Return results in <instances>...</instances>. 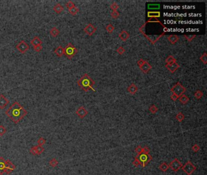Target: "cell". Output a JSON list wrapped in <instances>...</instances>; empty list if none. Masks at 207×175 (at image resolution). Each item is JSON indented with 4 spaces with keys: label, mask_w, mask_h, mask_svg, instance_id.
I'll use <instances>...</instances> for the list:
<instances>
[{
    "label": "cell",
    "mask_w": 207,
    "mask_h": 175,
    "mask_svg": "<svg viewBox=\"0 0 207 175\" xmlns=\"http://www.w3.org/2000/svg\"><path fill=\"white\" fill-rule=\"evenodd\" d=\"M5 114L15 124H18L28 114V111L18 102H15L6 111Z\"/></svg>",
    "instance_id": "1"
},
{
    "label": "cell",
    "mask_w": 207,
    "mask_h": 175,
    "mask_svg": "<svg viewBox=\"0 0 207 175\" xmlns=\"http://www.w3.org/2000/svg\"><path fill=\"white\" fill-rule=\"evenodd\" d=\"M77 84L83 91H87L89 90H92L96 91L95 89V82L88 76V74H85L77 81Z\"/></svg>",
    "instance_id": "2"
},
{
    "label": "cell",
    "mask_w": 207,
    "mask_h": 175,
    "mask_svg": "<svg viewBox=\"0 0 207 175\" xmlns=\"http://www.w3.org/2000/svg\"><path fill=\"white\" fill-rule=\"evenodd\" d=\"M77 52V49L70 43H68L67 46L64 48V55L68 59H71L72 57H74Z\"/></svg>",
    "instance_id": "3"
},
{
    "label": "cell",
    "mask_w": 207,
    "mask_h": 175,
    "mask_svg": "<svg viewBox=\"0 0 207 175\" xmlns=\"http://www.w3.org/2000/svg\"><path fill=\"white\" fill-rule=\"evenodd\" d=\"M186 88L183 86L180 82H178L175 85L173 86V87L171 88V91L172 92V94H176V96L179 97L180 96L184 94V93L186 91Z\"/></svg>",
    "instance_id": "4"
},
{
    "label": "cell",
    "mask_w": 207,
    "mask_h": 175,
    "mask_svg": "<svg viewBox=\"0 0 207 175\" xmlns=\"http://www.w3.org/2000/svg\"><path fill=\"white\" fill-rule=\"evenodd\" d=\"M137 157L138 158V160L140 162V166L142 167H144L147 164L152 160V157L149 154L142 153L140 154L137 155Z\"/></svg>",
    "instance_id": "5"
},
{
    "label": "cell",
    "mask_w": 207,
    "mask_h": 175,
    "mask_svg": "<svg viewBox=\"0 0 207 175\" xmlns=\"http://www.w3.org/2000/svg\"><path fill=\"white\" fill-rule=\"evenodd\" d=\"M181 168L188 175H191V174L196 170V167L189 160L184 166H182Z\"/></svg>",
    "instance_id": "6"
},
{
    "label": "cell",
    "mask_w": 207,
    "mask_h": 175,
    "mask_svg": "<svg viewBox=\"0 0 207 175\" xmlns=\"http://www.w3.org/2000/svg\"><path fill=\"white\" fill-rule=\"evenodd\" d=\"M17 50L21 54H25L29 49V46L25 41L22 40L16 46Z\"/></svg>",
    "instance_id": "7"
},
{
    "label": "cell",
    "mask_w": 207,
    "mask_h": 175,
    "mask_svg": "<svg viewBox=\"0 0 207 175\" xmlns=\"http://www.w3.org/2000/svg\"><path fill=\"white\" fill-rule=\"evenodd\" d=\"M168 166H169V167L171 168L172 169V170L174 171V172H178L183 166L182 164L180 163V162L178 159H174L173 160H172V161L170 162V164Z\"/></svg>",
    "instance_id": "8"
},
{
    "label": "cell",
    "mask_w": 207,
    "mask_h": 175,
    "mask_svg": "<svg viewBox=\"0 0 207 175\" xmlns=\"http://www.w3.org/2000/svg\"><path fill=\"white\" fill-rule=\"evenodd\" d=\"M16 168V166L15 165L12 163L10 160H6V165H5V173L6 174H10L12 173L15 169Z\"/></svg>",
    "instance_id": "9"
},
{
    "label": "cell",
    "mask_w": 207,
    "mask_h": 175,
    "mask_svg": "<svg viewBox=\"0 0 207 175\" xmlns=\"http://www.w3.org/2000/svg\"><path fill=\"white\" fill-rule=\"evenodd\" d=\"M96 30H97V28L94 26L92 24H89L84 29V32L89 36L92 35L96 32Z\"/></svg>",
    "instance_id": "10"
},
{
    "label": "cell",
    "mask_w": 207,
    "mask_h": 175,
    "mask_svg": "<svg viewBox=\"0 0 207 175\" xmlns=\"http://www.w3.org/2000/svg\"><path fill=\"white\" fill-rule=\"evenodd\" d=\"M164 35H165V32H164V33H162V34L159 35H146L144 34V36H145L147 38V39H148V40L150 41V42H151V43L154 44L156 42H157V41H158V40L162 36H164Z\"/></svg>",
    "instance_id": "11"
},
{
    "label": "cell",
    "mask_w": 207,
    "mask_h": 175,
    "mask_svg": "<svg viewBox=\"0 0 207 175\" xmlns=\"http://www.w3.org/2000/svg\"><path fill=\"white\" fill-rule=\"evenodd\" d=\"M88 111L83 106H80L76 111V114L80 118H85L88 115Z\"/></svg>",
    "instance_id": "12"
},
{
    "label": "cell",
    "mask_w": 207,
    "mask_h": 175,
    "mask_svg": "<svg viewBox=\"0 0 207 175\" xmlns=\"http://www.w3.org/2000/svg\"><path fill=\"white\" fill-rule=\"evenodd\" d=\"M9 100L3 94H0V109H4L9 104Z\"/></svg>",
    "instance_id": "13"
},
{
    "label": "cell",
    "mask_w": 207,
    "mask_h": 175,
    "mask_svg": "<svg viewBox=\"0 0 207 175\" xmlns=\"http://www.w3.org/2000/svg\"><path fill=\"white\" fill-rule=\"evenodd\" d=\"M165 66L168 69V70H169L171 73L175 72L180 68V65L177 62L171 63V64H166Z\"/></svg>",
    "instance_id": "14"
},
{
    "label": "cell",
    "mask_w": 207,
    "mask_h": 175,
    "mask_svg": "<svg viewBox=\"0 0 207 175\" xmlns=\"http://www.w3.org/2000/svg\"><path fill=\"white\" fill-rule=\"evenodd\" d=\"M140 70H142L144 73L146 74L148 73L150 70L152 69V66L147 61H144V63L142 66L140 67Z\"/></svg>",
    "instance_id": "15"
},
{
    "label": "cell",
    "mask_w": 207,
    "mask_h": 175,
    "mask_svg": "<svg viewBox=\"0 0 207 175\" xmlns=\"http://www.w3.org/2000/svg\"><path fill=\"white\" fill-rule=\"evenodd\" d=\"M127 91L130 94L133 95V94H135L137 92V91H138V87L135 84L132 83V84H131L130 86L128 88Z\"/></svg>",
    "instance_id": "16"
},
{
    "label": "cell",
    "mask_w": 207,
    "mask_h": 175,
    "mask_svg": "<svg viewBox=\"0 0 207 175\" xmlns=\"http://www.w3.org/2000/svg\"><path fill=\"white\" fill-rule=\"evenodd\" d=\"M6 160L2 157L0 158V175H3L5 173Z\"/></svg>",
    "instance_id": "17"
},
{
    "label": "cell",
    "mask_w": 207,
    "mask_h": 175,
    "mask_svg": "<svg viewBox=\"0 0 207 175\" xmlns=\"http://www.w3.org/2000/svg\"><path fill=\"white\" fill-rule=\"evenodd\" d=\"M42 40L38 36H35L32 40L30 41V44L34 46H36L38 45H42Z\"/></svg>",
    "instance_id": "18"
},
{
    "label": "cell",
    "mask_w": 207,
    "mask_h": 175,
    "mask_svg": "<svg viewBox=\"0 0 207 175\" xmlns=\"http://www.w3.org/2000/svg\"><path fill=\"white\" fill-rule=\"evenodd\" d=\"M119 38L122 41L125 42V41H126L130 38V34H129V33L126 30H123L119 34Z\"/></svg>",
    "instance_id": "19"
},
{
    "label": "cell",
    "mask_w": 207,
    "mask_h": 175,
    "mask_svg": "<svg viewBox=\"0 0 207 175\" xmlns=\"http://www.w3.org/2000/svg\"><path fill=\"white\" fill-rule=\"evenodd\" d=\"M168 41L172 44H175L176 43L178 42L179 40V37L176 35H171L168 37Z\"/></svg>",
    "instance_id": "20"
},
{
    "label": "cell",
    "mask_w": 207,
    "mask_h": 175,
    "mask_svg": "<svg viewBox=\"0 0 207 175\" xmlns=\"http://www.w3.org/2000/svg\"><path fill=\"white\" fill-rule=\"evenodd\" d=\"M54 52L58 57H62L63 55L64 54V48L62 46H59L55 49Z\"/></svg>",
    "instance_id": "21"
},
{
    "label": "cell",
    "mask_w": 207,
    "mask_h": 175,
    "mask_svg": "<svg viewBox=\"0 0 207 175\" xmlns=\"http://www.w3.org/2000/svg\"><path fill=\"white\" fill-rule=\"evenodd\" d=\"M160 12H148V17L151 18H156L160 17Z\"/></svg>",
    "instance_id": "22"
},
{
    "label": "cell",
    "mask_w": 207,
    "mask_h": 175,
    "mask_svg": "<svg viewBox=\"0 0 207 175\" xmlns=\"http://www.w3.org/2000/svg\"><path fill=\"white\" fill-rule=\"evenodd\" d=\"M53 9L56 14H60L63 12L64 8L61 4H56L54 7Z\"/></svg>",
    "instance_id": "23"
},
{
    "label": "cell",
    "mask_w": 207,
    "mask_h": 175,
    "mask_svg": "<svg viewBox=\"0 0 207 175\" xmlns=\"http://www.w3.org/2000/svg\"><path fill=\"white\" fill-rule=\"evenodd\" d=\"M50 34L53 37H56L60 34V30L56 27H54L50 30Z\"/></svg>",
    "instance_id": "24"
},
{
    "label": "cell",
    "mask_w": 207,
    "mask_h": 175,
    "mask_svg": "<svg viewBox=\"0 0 207 175\" xmlns=\"http://www.w3.org/2000/svg\"><path fill=\"white\" fill-rule=\"evenodd\" d=\"M178 98H179L180 102L182 104H186L190 101L189 97H188L186 95H184V94L178 97Z\"/></svg>",
    "instance_id": "25"
},
{
    "label": "cell",
    "mask_w": 207,
    "mask_h": 175,
    "mask_svg": "<svg viewBox=\"0 0 207 175\" xmlns=\"http://www.w3.org/2000/svg\"><path fill=\"white\" fill-rule=\"evenodd\" d=\"M34 147H35V152H36V155L41 154L42 153V152L44 151V148L42 146H40V145L34 146Z\"/></svg>",
    "instance_id": "26"
},
{
    "label": "cell",
    "mask_w": 207,
    "mask_h": 175,
    "mask_svg": "<svg viewBox=\"0 0 207 175\" xmlns=\"http://www.w3.org/2000/svg\"><path fill=\"white\" fill-rule=\"evenodd\" d=\"M166 64H171V63H173L176 62V59L174 58L173 56H170L169 57L166 59Z\"/></svg>",
    "instance_id": "27"
},
{
    "label": "cell",
    "mask_w": 207,
    "mask_h": 175,
    "mask_svg": "<svg viewBox=\"0 0 207 175\" xmlns=\"http://www.w3.org/2000/svg\"><path fill=\"white\" fill-rule=\"evenodd\" d=\"M159 168L162 172H166L168 170V168H169V166L166 163H165V162H164V163L162 164L160 166H159Z\"/></svg>",
    "instance_id": "28"
},
{
    "label": "cell",
    "mask_w": 207,
    "mask_h": 175,
    "mask_svg": "<svg viewBox=\"0 0 207 175\" xmlns=\"http://www.w3.org/2000/svg\"><path fill=\"white\" fill-rule=\"evenodd\" d=\"M49 165L52 167H56L58 165V161L56 160V158H52V159L49 161Z\"/></svg>",
    "instance_id": "29"
},
{
    "label": "cell",
    "mask_w": 207,
    "mask_h": 175,
    "mask_svg": "<svg viewBox=\"0 0 207 175\" xmlns=\"http://www.w3.org/2000/svg\"><path fill=\"white\" fill-rule=\"evenodd\" d=\"M69 12L71 15H76L78 14V12H79L78 8H76V7H74V8H71V9H69Z\"/></svg>",
    "instance_id": "30"
},
{
    "label": "cell",
    "mask_w": 207,
    "mask_h": 175,
    "mask_svg": "<svg viewBox=\"0 0 207 175\" xmlns=\"http://www.w3.org/2000/svg\"><path fill=\"white\" fill-rule=\"evenodd\" d=\"M176 118V119L178 120V122H182V121L184 120V118H185V116H184V114H183L182 112H180L177 114Z\"/></svg>",
    "instance_id": "31"
},
{
    "label": "cell",
    "mask_w": 207,
    "mask_h": 175,
    "mask_svg": "<svg viewBox=\"0 0 207 175\" xmlns=\"http://www.w3.org/2000/svg\"><path fill=\"white\" fill-rule=\"evenodd\" d=\"M203 96V92H202V91H201L200 90H198V91H196L194 93V97L197 99H200Z\"/></svg>",
    "instance_id": "32"
},
{
    "label": "cell",
    "mask_w": 207,
    "mask_h": 175,
    "mask_svg": "<svg viewBox=\"0 0 207 175\" xmlns=\"http://www.w3.org/2000/svg\"><path fill=\"white\" fill-rule=\"evenodd\" d=\"M200 61L202 62L204 64H206L207 63V54L206 52L204 53V54L201 56L200 58Z\"/></svg>",
    "instance_id": "33"
},
{
    "label": "cell",
    "mask_w": 207,
    "mask_h": 175,
    "mask_svg": "<svg viewBox=\"0 0 207 175\" xmlns=\"http://www.w3.org/2000/svg\"><path fill=\"white\" fill-rule=\"evenodd\" d=\"M149 110H150V112L152 114H156L158 111V108H157V107L155 105H151L150 107V109Z\"/></svg>",
    "instance_id": "34"
},
{
    "label": "cell",
    "mask_w": 207,
    "mask_h": 175,
    "mask_svg": "<svg viewBox=\"0 0 207 175\" xmlns=\"http://www.w3.org/2000/svg\"><path fill=\"white\" fill-rule=\"evenodd\" d=\"M114 27L113 26L112 24H108L107 26L106 27V30L108 31V32H109V33L111 34L112 33V32L114 31Z\"/></svg>",
    "instance_id": "35"
},
{
    "label": "cell",
    "mask_w": 207,
    "mask_h": 175,
    "mask_svg": "<svg viewBox=\"0 0 207 175\" xmlns=\"http://www.w3.org/2000/svg\"><path fill=\"white\" fill-rule=\"evenodd\" d=\"M37 143H38V145H40V146H42V145H44L46 143V139H44L43 138H42V137H41V138H40V139L38 140Z\"/></svg>",
    "instance_id": "36"
},
{
    "label": "cell",
    "mask_w": 207,
    "mask_h": 175,
    "mask_svg": "<svg viewBox=\"0 0 207 175\" xmlns=\"http://www.w3.org/2000/svg\"><path fill=\"white\" fill-rule=\"evenodd\" d=\"M120 16V14L117 10H113L111 13V16L114 19H117Z\"/></svg>",
    "instance_id": "37"
},
{
    "label": "cell",
    "mask_w": 207,
    "mask_h": 175,
    "mask_svg": "<svg viewBox=\"0 0 207 175\" xmlns=\"http://www.w3.org/2000/svg\"><path fill=\"white\" fill-rule=\"evenodd\" d=\"M184 36L186 38V39L188 41V42H191L192 40L194 39V38L196 36V35H184Z\"/></svg>",
    "instance_id": "38"
},
{
    "label": "cell",
    "mask_w": 207,
    "mask_h": 175,
    "mask_svg": "<svg viewBox=\"0 0 207 175\" xmlns=\"http://www.w3.org/2000/svg\"><path fill=\"white\" fill-rule=\"evenodd\" d=\"M7 130L3 125H0V136H3L4 134L6 132Z\"/></svg>",
    "instance_id": "39"
},
{
    "label": "cell",
    "mask_w": 207,
    "mask_h": 175,
    "mask_svg": "<svg viewBox=\"0 0 207 175\" xmlns=\"http://www.w3.org/2000/svg\"><path fill=\"white\" fill-rule=\"evenodd\" d=\"M66 6L67 7V8L68 9H71V8H74V7H75V4H74V3L72 2V1H69L66 4Z\"/></svg>",
    "instance_id": "40"
},
{
    "label": "cell",
    "mask_w": 207,
    "mask_h": 175,
    "mask_svg": "<svg viewBox=\"0 0 207 175\" xmlns=\"http://www.w3.org/2000/svg\"><path fill=\"white\" fill-rule=\"evenodd\" d=\"M117 52L120 55H122L123 54V53L125 52V49H124V48H123V46H120V47H118V48L117 49Z\"/></svg>",
    "instance_id": "41"
},
{
    "label": "cell",
    "mask_w": 207,
    "mask_h": 175,
    "mask_svg": "<svg viewBox=\"0 0 207 175\" xmlns=\"http://www.w3.org/2000/svg\"><path fill=\"white\" fill-rule=\"evenodd\" d=\"M132 164L136 166H140V160H138V158H137V156L135 157V159H134V161L132 162Z\"/></svg>",
    "instance_id": "42"
},
{
    "label": "cell",
    "mask_w": 207,
    "mask_h": 175,
    "mask_svg": "<svg viewBox=\"0 0 207 175\" xmlns=\"http://www.w3.org/2000/svg\"><path fill=\"white\" fill-rule=\"evenodd\" d=\"M118 8H119V6L118 5V4H117V2H114V3L112 4L110 6V9H112L113 10H117V9H118Z\"/></svg>",
    "instance_id": "43"
},
{
    "label": "cell",
    "mask_w": 207,
    "mask_h": 175,
    "mask_svg": "<svg viewBox=\"0 0 207 175\" xmlns=\"http://www.w3.org/2000/svg\"><path fill=\"white\" fill-rule=\"evenodd\" d=\"M135 151L136 152V153H137V154L138 155L143 153V148L140 146H138L136 148Z\"/></svg>",
    "instance_id": "44"
},
{
    "label": "cell",
    "mask_w": 207,
    "mask_h": 175,
    "mask_svg": "<svg viewBox=\"0 0 207 175\" xmlns=\"http://www.w3.org/2000/svg\"><path fill=\"white\" fill-rule=\"evenodd\" d=\"M192 150L194 152H198L200 150V146L198 144H195L192 147Z\"/></svg>",
    "instance_id": "45"
},
{
    "label": "cell",
    "mask_w": 207,
    "mask_h": 175,
    "mask_svg": "<svg viewBox=\"0 0 207 175\" xmlns=\"http://www.w3.org/2000/svg\"><path fill=\"white\" fill-rule=\"evenodd\" d=\"M34 49L35 50L36 52H40L41 50L42 49V45H38V46H34Z\"/></svg>",
    "instance_id": "46"
},
{
    "label": "cell",
    "mask_w": 207,
    "mask_h": 175,
    "mask_svg": "<svg viewBox=\"0 0 207 175\" xmlns=\"http://www.w3.org/2000/svg\"><path fill=\"white\" fill-rule=\"evenodd\" d=\"M160 6L159 4H149L148 5V8L150 9H158L159 8Z\"/></svg>",
    "instance_id": "47"
},
{
    "label": "cell",
    "mask_w": 207,
    "mask_h": 175,
    "mask_svg": "<svg viewBox=\"0 0 207 175\" xmlns=\"http://www.w3.org/2000/svg\"><path fill=\"white\" fill-rule=\"evenodd\" d=\"M150 152V150L148 146H145V147L143 148V153H146V154H149Z\"/></svg>",
    "instance_id": "48"
},
{
    "label": "cell",
    "mask_w": 207,
    "mask_h": 175,
    "mask_svg": "<svg viewBox=\"0 0 207 175\" xmlns=\"http://www.w3.org/2000/svg\"><path fill=\"white\" fill-rule=\"evenodd\" d=\"M144 61H145V60H144L143 59L141 58V59H140L138 62H137V64H138V66H139V68L144 64Z\"/></svg>",
    "instance_id": "49"
},
{
    "label": "cell",
    "mask_w": 207,
    "mask_h": 175,
    "mask_svg": "<svg viewBox=\"0 0 207 175\" xmlns=\"http://www.w3.org/2000/svg\"><path fill=\"white\" fill-rule=\"evenodd\" d=\"M171 97V99H172L173 101H176L178 98V96H176L174 94H172Z\"/></svg>",
    "instance_id": "50"
},
{
    "label": "cell",
    "mask_w": 207,
    "mask_h": 175,
    "mask_svg": "<svg viewBox=\"0 0 207 175\" xmlns=\"http://www.w3.org/2000/svg\"><path fill=\"white\" fill-rule=\"evenodd\" d=\"M30 153L32 154L33 155H36V152H35V147L33 146V147H32L30 150Z\"/></svg>",
    "instance_id": "51"
}]
</instances>
